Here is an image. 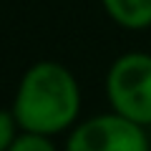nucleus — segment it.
<instances>
[{
	"mask_svg": "<svg viewBox=\"0 0 151 151\" xmlns=\"http://www.w3.org/2000/svg\"><path fill=\"white\" fill-rule=\"evenodd\" d=\"M103 88L111 111L144 129L151 126V53H121L108 65Z\"/></svg>",
	"mask_w": 151,
	"mask_h": 151,
	"instance_id": "obj_2",
	"label": "nucleus"
},
{
	"mask_svg": "<svg viewBox=\"0 0 151 151\" xmlns=\"http://www.w3.org/2000/svg\"><path fill=\"white\" fill-rule=\"evenodd\" d=\"M63 151H151V144L144 126L111 111L78 121Z\"/></svg>",
	"mask_w": 151,
	"mask_h": 151,
	"instance_id": "obj_3",
	"label": "nucleus"
},
{
	"mask_svg": "<svg viewBox=\"0 0 151 151\" xmlns=\"http://www.w3.org/2000/svg\"><path fill=\"white\" fill-rule=\"evenodd\" d=\"M8 151H58V146L53 144V136L33 134V131H20L18 139L13 141V146Z\"/></svg>",
	"mask_w": 151,
	"mask_h": 151,
	"instance_id": "obj_5",
	"label": "nucleus"
},
{
	"mask_svg": "<svg viewBox=\"0 0 151 151\" xmlns=\"http://www.w3.org/2000/svg\"><path fill=\"white\" fill-rule=\"evenodd\" d=\"M101 8L124 30L151 28V0H101Z\"/></svg>",
	"mask_w": 151,
	"mask_h": 151,
	"instance_id": "obj_4",
	"label": "nucleus"
},
{
	"mask_svg": "<svg viewBox=\"0 0 151 151\" xmlns=\"http://www.w3.org/2000/svg\"><path fill=\"white\" fill-rule=\"evenodd\" d=\"M18 134H20V124H18L13 108H0V151L10 149Z\"/></svg>",
	"mask_w": 151,
	"mask_h": 151,
	"instance_id": "obj_6",
	"label": "nucleus"
},
{
	"mask_svg": "<svg viewBox=\"0 0 151 151\" xmlns=\"http://www.w3.org/2000/svg\"><path fill=\"white\" fill-rule=\"evenodd\" d=\"M81 106L83 96L73 70L58 60H38L20 76L10 108L20 131L58 136L78 124Z\"/></svg>",
	"mask_w": 151,
	"mask_h": 151,
	"instance_id": "obj_1",
	"label": "nucleus"
}]
</instances>
